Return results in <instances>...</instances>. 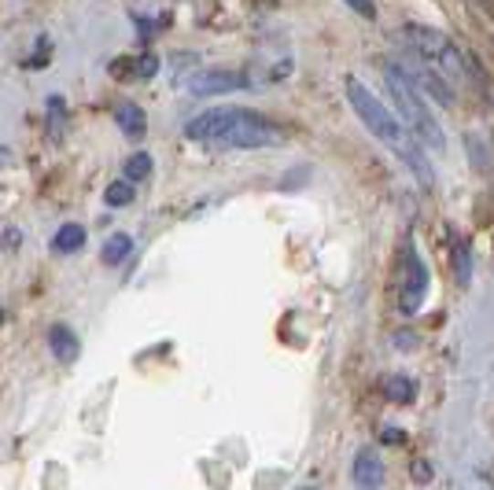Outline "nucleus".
Instances as JSON below:
<instances>
[{
	"instance_id": "1",
	"label": "nucleus",
	"mask_w": 494,
	"mask_h": 490,
	"mask_svg": "<svg viewBox=\"0 0 494 490\" xmlns=\"http://www.w3.org/2000/svg\"><path fill=\"white\" fill-rule=\"evenodd\" d=\"M184 137L218 151H262L280 144V126L251 108H211L188 119Z\"/></svg>"
},
{
	"instance_id": "2",
	"label": "nucleus",
	"mask_w": 494,
	"mask_h": 490,
	"mask_svg": "<svg viewBox=\"0 0 494 490\" xmlns=\"http://www.w3.org/2000/svg\"><path fill=\"white\" fill-rule=\"evenodd\" d=\"M380 74H384V89H387V96H391V104H394V111H399V119L406 122V130L414 133V141L428 151H443L447 148V133H443V126L436 122V115L428 111V104H425V96L410 85V78L394 67V59H387V63H380Z\"/></svg>"
},
{
	"instance_id": "3",
	"label": "nucleus",
	"mask_w": 494,
	"mask_h": 490,
	"mask_svg": "<svg viewBox=\"0 0 494 490\" xmlns=\"http://www.w3.org/2000/svg\"><path fill=\"white\" fill-rule=\"evenodd\" d=\"M343 89H347V104H351V111H354V119L380 141V144H387L394 155H406L417 141L403 130V122L399 119H394V111L391 108H384V100H380V96H373L358 78H347L343 81Z\"/></svg>"
},
{
	"instance_id": "4",
	"label": "nucleus",
	"mask_w": 494,
	"mask_h": 490,
	"mask_svg": "<svg viewBox=\"0 0 494 490\" xmlns=\"http://www.w3.org/2000/svg\"><path fill=\"white\" fill-rule=\"evenodd\" d=\"M403 45H406V56L421 59L428 70H436L439 78L447 81H461L468 74V56L436 26H421V23H406L403 26Z\"/></svg>"
},
{
	"instance_id": "5",
	"label": "nucleus",
	"mask_w": 494,
	"mask_h": 490,
	"mask_svg": "<svg viewBox=\"0 0 494 490\" xmlns=\"http://www.w3.org/2000/svg\"><path fill=\"white\" fill-rule=\"evenodd\" d=\"M428 284H432L428 266H425L417 244L406 240V247H403V287H399V310H403L406 318H414V314L425 307V299H428Z\"/></svg>"
},
{
	"instance_id": "6",
	"label": "nucleus",
	"mask_w": 494,
	"mask_h": 490,
	"mask_svg": "<svg viewBox=\"0 0 494 490\" xmlns=\"http://www.w3.org/2000/svg\"><path fill=\"white\" fill-rule=\"evenodd\" d=\"M394 67H399L406 78H410V85L421 92V96H432L436 104H443V108H454V89H450V81L447 78H439L436 70H428L421 59H414V56H406V59H394Z\"/></svg>"
},
{
	"instance_id": "7",
	"label": "nucleus",
	"mask_w": 494,
	"mask_h": 490,
	"mask_svg": "<svg viewBox=\"0 0 494 490\" xmlns=\"http://www.w3.org/2000/svg\"><path fill=\"white\" fill-rule=\"evenodd\" d=\"M184 89L192 96H226V92H244L251 89V78L240 74V70H222V67H211V70H200L184 81Z\"/></svg>"
},
{
	"instance_id": "8",
	"label": "nucleus",
	"mask_w": 494,
	"mask_h": 490,
	"mask_svg": "<svg viewBox=\"0 0 494 490\" xmlns=\"http://www.w3.org/2000/svg\"><path fill=\"white\" fill-rule=\"evenodd\" d=\"M351 483L354 490H380L384 486V461L373 446H362L351 461Z\"/></svg>"
},
{
	"instance_id": "9",
	"label": "nucleus",
	"mask_w": 494,
	"mask_h": 490,
	"mask_svg": "<svg viewBox=\"0 0 494 490\" xmlns=\"http://www.w3.org/2000/svg\"><path fill=\"white\" fill-rule=\"evenodd\" d=\"M48 347H52V354H56L63 365H74V361L81 358V339H78V332H74L70 325H63V321H56V325L48 328Z\"/></svg>"
},
{
	"instance_id": "10",
	"label": "nucleus",
	"mask_w": 494,
	"mask_h": 490,
	"mask_svg": "<svg viewBox=\"0 0 494 490\" xmlns=\"http://www.w3.org/2000/svg\"><path fill=\"white\" fill-rule=\"evenodd\" d=\"M115 122H119V130H122V137H126V141H141V137L148 133V119H144L141 104H133V100H119V108H115Z\"/></svg>"
},
{
	"instance_id": "11",
	"label": "nucleus",
	"mask_w": 494,
	"mask_h": 490,
	"mask_svg": "<svg viewBox=\"0 0 494 490\" xmlns=\"http://www.w3.org/2000/svg\"><path fill=\"white\" fill-rule=\"evenodd\" d=\"M384 399L394 402V406H410L417 399V380L414 376H387L384 380Z\"/></svg>"
},
{
	"instance_id": "12",
	"label": "nucleus",
	"mask_w": 494,
	"mask_h": 490,
	"mask_svg": "<svg viewBox=\"0 0 494 490\" xmlns=\"http://www.w3.org/2000/svg\"><path fill=\"white\" fill-rule=\"evenodd\" d=\"M85 225H78V222H63L59 229H56V236H52V251L56 255H74V251H81L85 247Z\"/></svg>"
},
{
	"instance_id": "13",
	"label": "nucleus",
	"mask_w": 494,
	"mask_h": 490,
	"mask_svg": "<svg viewBox=\"0 0 494 490\" xmlns=\"http://www.w3.org/2000/svg\"><path fill=\"white\" fill-rule=\"evenodd\" d=\"M450 262H454V280H457L461 287H468V284H472V247H468L465 236H454V244H450Z\"/></svg>"
},
{
	"instance_id": "14",
	"label": "nucleus",
	"mask_w": 494,
	"mask_h": 490,
	"mask_svg": "<svg viewBox=\"0 0 494 490\" xmlns=\"http://www.w3.org/2000/svg\"><path fill=\"white\" fill-rule=\"evenodd\" d=\"M130 255H133V236L130 233H111L104 240V247H100V262L104 266H122Z\"/></svg>"
},
{
	"instance_id": "15",
	"label": "nucleus",
	"mask_w": 494,
	"mask_h": 490,
	"mask_svg": "<svg viewBox=\"0 0 494 490\" xmlns=\"http://www.w3.org/2000/svg\"><path fill=\"white\" fill-rule=\"evenodd\" d=\"M152 170H155V159H152L148 151H133V155H126V162H122V181L141 184V181L152 177Z\"/></svg>"
},
{
	"instance_id": "16",
	"label": "nucleus",
	"mask_w": 494,
	"mask_h": 490,
	"mask_svg": "<svg viewBox=\"0 0 494 490\" xmlns=\"http://www.w3.org/2000/svg\"><path fill=\"white\" fill-rule=\"evenodd\" d=\"M137 200V184H130V181H111L108 188H104V207H111V211H122V207H130Z\"/></svg>"
},
{
	"instance_id": "17",
	"label": "nucleus",
	"mask_w": 494,
	"mask_h": 490,
	"mask_svg": "<svg viewBox=\"0 0 494 490\" xmlns=\"http://www.w3.org/2000/svg\"><path fill=\"white\" fill-rule=\"evenodd\" d=\"M155 74H159V56L155 52L137 56V78H155Z\"/></svg>"
},
{
	"instance_id": "18",
	"label": "nucleus",
	"mask_w": 494,
	"mask_h": 490,
	"mask_svg": "<svg viewBox=\"0 0 494 490\" xmlns=\"http://www.w3.org/2000/svg\"><path fill=\"white\" fill-rule=\"evenodd\" d=\"M380 439H384L387 446H403V443H406V432H403V428H384Z\"/></svg>"
},
{
	"instance_id": "19",
	"label": "nucleus",
	"mask_w": 494,
	"mask_h": 490,
	"mask_svg": "<svg viewBox=\"0 0 494 490\" xmlns=\"http://www.w3.org/2000/svg\"><path fill=\"white\" fill-rule=\"evenodd\" d=\"M414 479L417 483H432V464L428 461H414Z\"/></svg>"
},
{
	"instance_id": "20",
	"label": "nucleus",
	"mask_w": 494,
	"mask_h": 490,
	"mask_svg": "<svg viewBox=\"0 0 494 490\" xmlns=\"http://www.w3.org/2000/svg\"><path fill=\"white\" fill-rule=\"evenodd\" d=\"M351 8H354V12H358V16H365V19H373V16H376V12H373V8H369V5H354V0H351Z\"/></svg>"
},
{
	"instance_id": "21",
	"label": "nucleus",
	"mask_w": 494,
	"mask_h": 490,
	"mask_svg": "<svg viewBox=\"0 0 494 490\" xmlns=\"http://www.w3.org/2000/svg\"><path fill=\"white\" fill-rule=\"evenodd\" d=\"M0 325H5V310H0Z\"/></svg>"
},
{
	"instance_id": "22",
	"label": "nucleus",
	"mask_w": 494,
	"mask_h": 490,
	"mask_svg": "<svg viewBox=\"0 0 494 490\" xmlns=\"http://www.w3.org/2000/svg\"><path fill=\"white\" fill-rule=\"evenodd\" d=\"M300 490H318V486H300Z\"/></svg>"
}]
</instances>
